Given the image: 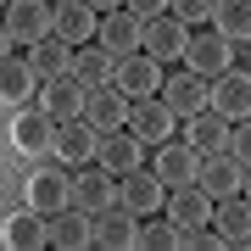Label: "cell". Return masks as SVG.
I'll return each mask as SVG.
<instances>
[{"mask_svg":"<svg viewBox=\"0 0 251 251\" xmlns=\"http://www.w3.org/2000/svg\"><path fill=\"white\" fill-rule=\"evenodd\" d=\"M212 6H218V0H173V17L196 28V23H206V17H212Z\"/></svg>","mask_w":251,"mask_h":251,"instance_id":"obj_31","label":"cell"},{"mask_svg":"<svg viewBox=\"0 0 251 251\" xmlns=\"http://www.w3.org/2000/svg\"><path fill=\"white\" fill-rule=\"evenodd\" d=\"M28 67H34L39 78H62V73H73V45L62 34L39 39V45H28Z\"/></svg>","mask_w":251,"mask_h":251,"instance_id":"obj_25","label":"cell"},{"mask_svg":"<svg viewBox=\"0 0 251 251\" xmlns=\"http://www.w3.org/2000/svg\"><path fill=\"white\" fill-rule=\"evenodd\" d=\"M90 6L100 11V17H106V11H117V6H128V0H90Z\"/></svg>","mask_w":251,"mask_h":251,"instance_id":"obj_34","label":"cell"},{"mask_svg":"<svg viewBox=\"0 0 251 251\" xmlns=\"http://www.w3.org/2000/svg\"><path fill=\"white\" fill-rule=\"evenodd\" d=\"M50 246H62V251L95 246V212H84V206H62V212H50Z\"/></svg>","mask_w":251,"mask_h":251,"instance_id":"obj_22","label":"cell"},{"mask_svg":"<svg viewBox=\"0 0 251 251\" xmlns=\"http://www.w3.org/2000/svg\"><path fill=\"white\" fill-rule=\"evenodd\" d=\"M212 112L229 117V123H246L251 117V73H240V67L218 73L212 78Z\"/></svg>","mask_w":251,"mask_h":251,"instance_id":"obj_17","label":"cell"},{"mask_svg":"<svg viewBox=\"0 0 251 251\" xmlns=\"http://www.w3.org/2000/svg\"><path fill=\"white\" fill-rule=\"evenodd\" d=\"M28 206L34 212H62V206H73V173L67 168H34L28 173Z\"/></svg>","mask_w":251,"mask_h":251,"instance_id":"obj_13","label":"cell"},{"mask_svg":"<svg viewBox=\"0 0 251 251\" xmlns=\"http://www.w3.org/2000/svg\"><path fill=\"white\" fill-rule=\"evenodd\" d=\"M156 179L168 184V190L196 184V179H201V151H196L190 140H168V145H156Z\"/></svg>","mask_w":251,"mask_h":251,"instance_id":"obj_11","label":"cell"},{"mask_svg":"<svg viewBox=\"0 0 251 251\" xmlns=\"http://www.w3.org/2000/svg\"><path fill=\"white\" fill-rule=\"evenodd\" d=\"M145 240V224H140V212H128L123 201L106 206V212H95V246H106V251H134Z\"/></svg>","mask_w":251,"mask_h":251,"instance_id":"obj_9","label":"cell"},{"mask_svg":"<svg viewBox=\"0 0 251 251\" xmlns=\"http://www.w3.org/2000/svg\"><path fill=\"white\" fill-rule=\"evenodd\" d=\"M212 201H229V196H240L246 190V162L234 156V151H218V156H201V179H196Z\"/></svg>","mask_w":251,"mask_h":251,"instance_id":"obj_12","label":"cell"},{"mask_svg":"<svg viewBox=\"0 0 251 251\" xmlns=\"http://www.w3.org/2000/svg\"><path fill=\"white\" fill-rule=\"evenodd\" d=\"M56 34H62L67 45H90L100 34V11L90 0H56Z\"/></svg>","mask_w":251,"mask_h":251,"instance_id":"obj_23","label":"cell"},{"mask_svg":"<svg viewBox=\"0 0 251 251\" xmlns=\"http://www.w3.org/2000/svg\"><path fill=\"white\" fill-rule=\"evenodd\" d=\"M162 84H168V73H162V62L156 56H128L123 67H117V90H123L128 100H156L162 95Z\"/></svg>","mask_w":251,"mask_h":251,"instance_id":"obj_14","label":"cell"},{"mask_svg":"<svg viewBox=\"0 0 251 251\" xmlns=\"http://www.w3.org/2000/svg\"><path fill=\"white\" fill-rule=\"evenodd\" d=\"M56 34V0H11L6 6V45H39Z\"/></svg>","mask_w":251,"mask_h":251,"instance_id":"obj_2","label":"cell"},{"mask_svg":"<svg viewBox=\"0 0 251 251\" xmlns=\"http://www.w3.org/2000/svg\"><path fill=\"white\" fill-rule=\"evenodd\" d=\"M128 112H134V100L117 90V78H112V84H95L90 100H84V117H90L100 134H112V128H128Z\"/></svg>","mask_w":251,"mask_h":251,"instance_id":"obj_16","label":"cell"},{"mask_svg":"<svg viewBox=\"0 0 251 251\" xmlns=\"http://www.w3.org/2000/svg\"><path fill=\"white\" fill-rule=\"evenodd\" d=\"M6 246L11 251H34V246H50V218L45 212H17V218H6Z\"/></svg>","mask_w":251,"mask_h":251,"instance_id":"obj_24","label":"cell"},{"mask_svg":"<svg viewBox=\"0 0 251 251\" xmlns=\"http://www.w3.org/2000/svg\"><path fill=\"white\" fill-rule=\"evenodd\" d=\"M140 246H151V251H179V246H190V234L162 212V224H145V240H140Z\"/></svg>","mask_w":251,"mask_h":251,"instance_id":"obj_30","label":"cell"},{"mask_svg":"<svg viewBox=\"0 0 251 251\" xmlns=\"http://www.w3.org/2000/svg\"><path fill=\"white\" fill-rule=\"evenodd\" d=\"M100 45H106L117 62H128V56H140V39H145V17L134 6H117V11H106V17H100Z\"/></svg>","mask_w":251,"mask_h":251,"instance_id":"obj_4","label":"cell"},{"mask_svg":"<svg viewBox=\"0 0 251 251\" xmlns=\"http://www.w3.org/2000/svg\"><path fill=\"white\" fill-rule=\"evenodd\" d=\"M128 6H134L140 17H162V11H173V0H128Z\"/></svg>","mask_w":251,"mask_h":251,"instance_id":"obj_33","label":"cell"},{"mask_svg":"<svg viewBox=\"0 0 251 251\" xmlns=\"http://www.w3.org/2000/svg\"><path fill=\"white\" fill-rule=\"evenodd\" d=\"M212 224L224 229V234H229L234 246H246V240H251V196H246V190H240V196H229V201H218V218H212Z\"/></svg>","mask_w":251,"mask_h":251,"instance_id":"obj_28","label":"cell"},{"mask_svg":"<svg viewBox=\"0 0 251 251\" xmlns=\"http://www.w3.org/2000/svg\"><path fill=\"white\" fill-rule=\"evenodd\" d=\"M229 117H218V112H201V117H190V145H196L201 156H218V151H229Z\"/></svg>","mask_w":251,"mask_h":251,"instance_id":"obj_27","label":"cell"},{"mask_svg":"<svg viewBox=\"0 0 251 251\" xmlns=\"http://www.w3.org/2000/svg\"><path fill=\"white\" fill-rule=\"evenodd\" d=\"M173 123H179V112L168 106V100H134V112H128V128L145 140V145H168L173 140Z\"/></svg>","mask_w":251,"mask_h":251,"instance_id":"obj_20","label":"cell"},{"mask_svg":"<svg viewBox=\"0 0 251 251\" xmlns=\"http://www.w3.org/2000/svg\"><path fill=\"white\" fill-rule=\"evenodd\" d=\"M117 67H123V62H117L106 45H78V50H73V73H78L90 90H95V84H112Z\"/></svg>","mask_w":251,"mask_h":251,"instance_id":"obj_26","label":"cell"},{"mask_svg":"<svg viewBox=\"0 0 251 251\" xmlns=\"http://www.w3.org/2000/svg\"><path fill=\"white\" fill-rule=\"evenodd\" d=\"M168 196H173V190L156 179V168H134V173H123V179H117V201H123L128 212H140V218L162 212Z\"/></svg>","mask_w":251,"mask_h":251,"instance_id":"obj_5","label":"cell"},{"mask_svg":"<svg viewBox=\"0 0 251 251\" xmlns=\"http://www.w3.org/2000/svg\"><path fill=\"white\" fill-rule=\"evenodd\" d=\"M95 156H100V128L90 117H73V123L56 128V162L62 168H90Z\"/></svg>","mask_w":251,"mask_h":251,"instance_id":"obj_6","label":"cell"},{"mask_svg":"<svg viewBox=\"0 0 251 251\" xmlns=\"http://www.w3.org/2000/svg\"><path fill=\"white\" fill-rule=\"evenodd\" d=\"M84 100H90V84L78 73H62V78H45V90H39L34 106H45L56 123H73V117H84Z\"/></svg>","mask_w":251,"mask_h":251,"instance_id":"obj_8","label":"cell"},{"mask_svg":"<svg viewBox=\"0 0 251 251\" xmlns=\"http://www.w3.org/2000/svg\"><path fill=\"white\" fill-rule=\"evenodd\" d=\"M229 151H234V156H240L246 168H251V117H246V123H234V134H229Z\"/></svg>","mask_w":251,"mask_h":251,"instance_id":"obj_32","label":"cell"},{"mask_svg":"<svg viewBox=\"0 0 251 251\" xmlns=\"http://www.w3.org/2000/svg\"><path fill=\"white\" fill-rule=\"evenodd\" d=\"M162 212H168L184 234H196V229H206V224L218 218V201L206 196L201 184H184V190H173V196H168V206H162Z\"/></svg>","mask_w":251,"mask_h":251,"instance_id":"obj_15","label":"cell"},{"mask_svg":"<svg viewBox=\"0 0 251 251\" xmlns=\"http://www.w3.org/2000/svg\"><path fill=\"white\" fill-rule=\"evenodd\" d=\"M117 201V173H106L95 162V168H73V206H84V212H106Z\"/></svg>","mask_w":251,"mask_h":251,"instance_id":"obj_18","label":"cell"},{"mask_svg":"<svg viewBox=\"0 0 251 251\" xmlns=\"http://www.w3.org/2000/svg\"><path fill=\"white\" fill-rule=\"evenodd\" d=\"M212 28L224 39H234V45L251 39V0H218L212 6Z\"/></svg>","mask_w":251,"mask_h":251,"instance_id":"obj_29","label":"cell"},{"mask_svg":"<svg viewBox=\"0 0 251 251\" xmlns=\"http://www.w3.org/2000/svg\"><path fill=\"white\" fill-rule=\"evenodd\" d=\"M184 45H190V23H179L173 11L145 17V39H140L145 56H156V62H184Z\"/></svg>","mask_w":251,"mask_h":251,"instance_id":"obj_7","label":"cell"},{"mask_svg":"<svg viewBox=\"0 0 251 251\" xmlns=\"http://www.w3.org/2000/svg\"><path fill=\"white\" fill-rule=\"evenodd\" d=\"M95 162L123 179V173H134L140 162H145V140L134 134V128H112V134H100V156Z\"/></svg>","mask_w":251,"mask_h":251,"instance_id":"obj_19","label":"cell"},{"mask_svg":"<svg viewBox=\"0 0 251 251\" xmlns=\"http://www.w3.org/2000/svg\"><path fill=\"white\" fill-rule=\"evenodd\" d=\"M162 100H168L179 117H201V112H212V78H201V73H173L168 84H162Z\"/></svg>","mask_w":251,"mask_h":251,"instance_id":"obj_10","label":"cell"},{"mask_svg":"<svg viewBox=\"0 0 251 251\" xmlns=\"http://www.w3.org/2000/svg\"><path fill=\"white\" fill-rule=\"evenodd\" d=\"M246 196H251V168H246Z\"/></svg>","mask_w":251,"mask_h":251,"instance_id":"obj_35","label":"cell"},{"mask_svg":"<svg viewBox=\"0 0 251 251\" xmlns=\"http://www.w3.org/2000/svg\"><path fill=\"white\" fill-rule=\"evenodd\" d=\"M184 67L201 73V78H218V73L234 67V39H224L218 28H190V45H184Z\"/></svg>","mask_w":251,"mask_h":251,"instance_id":"obj_3","label":"cell"},{"mask_svg":"<svg viewBox=\"0 0 251 251\" xmlns=\"http://www.w3.org/2000/svg\"><path fill=\"white\" fill-rule=\"evenodd\" d=\"M56 117L45 106H23L17 117H11V151L28 156V162H39V156H56Z\"/></svg>","mask_w":251,"mask_h":251,"instance_id":"obj_1","label":"cell"},{"mask_svg":"<svg viewBox=\"0 0 251 251\" xmlns=\"http://www.w3.org/2000/svg\"><path fill=\"white\" fill-rule=\"evenodd\" d=\"M39 90H45V78L28 67V56H6V67H0V95H6V106L23 112L28 100H39Z\"/></svg>","mask_w":251,"mask_h":251,"instance_id":"obj_21","label":"cell"}]
</instances>
